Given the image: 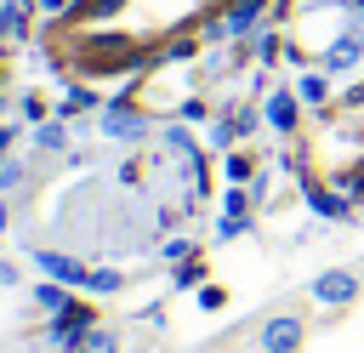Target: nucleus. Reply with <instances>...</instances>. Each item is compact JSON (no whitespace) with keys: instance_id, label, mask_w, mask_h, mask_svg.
<instances>
[{"instance_id":"obj_1","label":"nucleus","mask_w":364,"mask_h":353,"mask_svg":"<svg viewBox=\"0 0 364 353\" xmlns=\"http://www.w3.org/2000/svg\"><path fill=\"white\" fill-rule=\"evenodd\" d=\"M307 290H313V302H318V307H347L364 285H358V273H353V268H324Z\"/></svg>"},{"instance_id":"obj_2","label":"nucleus","mask_w":364,"mask_h":353,"mask_svg":"<svg viewBox=\"0 0 364 353\" xmlns=\"http://www.w3.org/2000/svg\"><path fill=\"white\" fill-rule=\"evenodd\" d=\"M91 330H97V325H91V307H80V302H68L63 313H51V330H46V336H51V347H63V353H74V347H80V342H85Z\"/></svg>"},{"instance_id":"obj_3","label":"nucleus","mask_w":364,"mask_h":353,"mask_svg":"<svg viewBox=\"0 0 364 353\" xmlns=\"http://www.w3.org/2000/svg\"><path fill=\"white\" fill-rule=\"evenodd\" d=\"M301 336H307V330H301L296 313H273V319L262 325V353H296Z\"/></svg>"},{"instance_id":"obj_4","label":"nucleus","mask_w":364,"mask_h":353,"mask_svg":"<svg viewBox=\"0 0 364 353\" xmlns=\"http://www.w3.org/2000/svg\"><path fill=\"white\" fill-rule=\"evenodd\" d=\"M34 268L51 273V279H63V285H91V268H80V262L63 256V251H34Z\"/></svg>"},{"instance_id":"obj_5","label":"nucleus","mask_w":364,"mask_h":353,"mask_svg":"<svg viewBox=\"0 0 364 353\" xmlns=\"http://www.w3.org/2000/svg\"><path fill=\"white\" fill-rule=\"evenodd\" d=\"M296 102H301L296 91H273V97H267V125H273L279 137H284V131H296Z\"/></svg>"},{"instance_id":"obj_6","label":"nucleus","mask_w":364,"mask_h":353,"mask_svg":"<svg viewBox=\"0 0 364 353\" xmlns=\"http://www.w3.org/2000/svg\"><path fill=\"white\" fill-rule=\"evenodd\" d=\"M307 205H313L318 216H330V222H347V216H353L347 194H324V188H307Z\"/></svg>"},{"instance_id":"obj_7","label":"nucleus","mask_w":364,"mask_h":353,"mask_svg":"<svg viewBox=\"0 0 364 353\" xmlns=\"http://www.w3.org/2000/svg\"><path fill=\"white\" fill-rule=\"evenodd\" d=\"M102 131H108V137H142V131H148V120H142V114H131V108H114V114L102 120Z\"/></svg>"},{"instance_id":"obj_8","label":"nucleus","mask_w":364,"mask_h":353,"mask_svg":"<svg viewBox=\"0 0 364 353\" xmlns=\"http://www.w3.org/2000/svg\"><path fill=\"white\" fill-rule=\"evenodd\" d=\"M256 11H262V0H239V6L228 11V34H250V23H256Z\"/></svg>"},{"instance_id":"obj_9","label":"nucleus","mask_w":364,"mask_h":353,"mask_svg":"<svg viewBox=\"0 0 364 353\" xmlns=\"http://www.w3.org/2000/svg\"><path fill=\"white\" fill-rule=\"evenodd\" d=\"M74 353H119V336H114V330H91Z\"/></svg>"},{"instance_id":"obj_10","label":"nucleus","mask_w":364,"mask_h":353,"mask_svg":"<svg viewBox=\"0 0 364 353\" xmlns=\"http://www.w3.org/2000/svg\"><path fill=\"white\" fill-rule=\"evenodd\" d=\"M34 302H40L46 313H63V307H68V290H63V285H40V290H34Z\"/></svg>"},{"instance_id":"obj_11","label":"nucleus","mask_w":364,"mask_h":353,"mask_svg":"<svg viewBox=\"0 0 364 353\" xmlns=\"http://www.w3.org/2000/svg\"><path fill=\"white\" fill-rule=\"evenodd\" d=\"M296 97H301V102H324V97H330V85H324V74H307V80L296 85Z\"/></svg>"},{"instance_id":"obj_12","label":"nucleus","mask_w":364,"mask_h":353,"mask_svg":"<svg viewBox=\"0 0 364 353\" xmlns=\"http://www.w3.org/2000/svg\"><path fill=\"white\" fill-rule=\"evenodd\" d=\"M119 285H125V279H119L114 268H97V273H91V296H114Z\"/></svg>"},{"instance_id":"obj_13","label":"nucleus","mask_w":364,"mask_h":353,"mask_svg":"<svg viewBox=\"0 0 364 353\" xmlns=\"http://www.w3.org/2000/svg\"><path fill=\"white\" fill-rule=\"evenodd\" d=\"M23 176H28V165H23V159H6V165H0V194L23 188Z\"/></svg>"},{"instance_id":"obj_14","label":"nucleus","mask_w":364,"mask_h":353,"mask_svg":"<svg viewBox=\"0 0 364 353\" xmlns=\"http://www.w3.org/2000/svg\"><path fill=\"white\" fill-rule=\"evenodd\" d=\"M63 148H68L63 125H40V154H63Z\"/></svg>"},{"instance_id":"obj_15","label":"nucleus","mask_w":364,"mask_h":353,"mask_svg":"<svg viewBox=\"0 0 364 353\" xmlns=\"http://www.w3.org/2000/svg\"><path fill=\"white\" fill-rule=\"evenodd\" d=\"M245 205H250V194L233 182V188H228V199H222V216H245Z\"/></svg>"},{"instance_id":"obj_16","label":"nucleus","mask_w":364,"mask_h":353,"mask_svg":"<svg viewBox=\"0 0 364 353\" xmlns=\"http://www.w3.org/2000/svg\"><path fill=\"white\" fill-rule=\"evenodd\" d=\"M222 165H228V182H245V176H250V159H245V154H228Z\"/></svg>"},{"instance_id":"obj_17","label":"nucleus","mask_w":364,"mask_h":353,"mask_svg":"<svg viewBox=\"0 0 364 353\" xmlns=\"http://www.w3.org/2000/svg\"><path fill=\"white\" fill-rule=\"evenodd\" d=\"M239 233H245V216H222V222H216V239H222V245L239 239Z\"/></svg>"},{"instance_id":"obj_18","label":"nucleus","mask_w":364,"mask_h":353,"mask_svg":"<svg viewBox=\"0 0 364 353\" xmlns=\"http://www.w3.org/2000/svg\"><path fill=\"white\" fill-rule=\"evenodd\" d=\"M85 108H97V102H91V97H85V91H68V102H63V108H57V114H85Z\"/></svg>"},{"instance_id":"obj_19","label":"nucleus","mask_w":364,"mask_h":353,"mask_svg":"<svg viewBox=\"0 0 364 353\" xmlns=\"http://www.w3.org/2000/svg\"><path fill=\"white\" fill-rule=\"evenodd\" d=\"M199 302L205 307H222V285H199Z\"/></svg>"},{"instance_id":"obj_20","label":"nucleus","mask_w":364,"mask_h":353,"mask_svg":"<svg viewBox=\"0 0 364 353\" xmlns=\"http://www.w3.org/2000/svg\"><path fill=\"white\" fill-rule=\"evenodd\" d=\"M6 222H11V199L0 194V233H6Z\"/></svg>"},{"instance_id":"obj_21","label":"nucleus","mask_w":364,"mask_h":353,"mask_svg":"<svg viewBox=\"0 0 364 353\" xmlns=\"http://www.w3.org/2000/svg\"><path fill=\"white\" fill-rule=\"evenodd\" d=\"M6 148H11V131H6V125H0V154H6Z\"/></svg>"},{"instance_id":"obj_22","label":"nucleus","mask_w":364,"mask_h":353,"mask_svg":"<svg viewBox=\"0 0 364 353\" xmlns=\"http://www.w3.org/2000/svg\"><path fill=\"white\" fill-rule=\"evenodd\" d=\"M63 6H68V0H46V11H63Z\"/></svg>"}]
</instances>
